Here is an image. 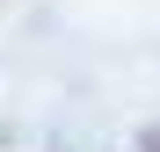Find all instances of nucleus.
<instances>
[{
	"label": "nucleus",
	"instance_id": "nucleus-1",
	"mask_svg": "<svg viewBox=\"0 0 160 152\" xmlns=\"http://www.w3.org/2000/svg\"><path fill=\"white\" fill-rule=\"evenodd\" d=\"M138 152H160V123H146V131H138Z\"/></svg>",
	"mask_w": 160,
	"mask_h": 152
}]
</instances>
